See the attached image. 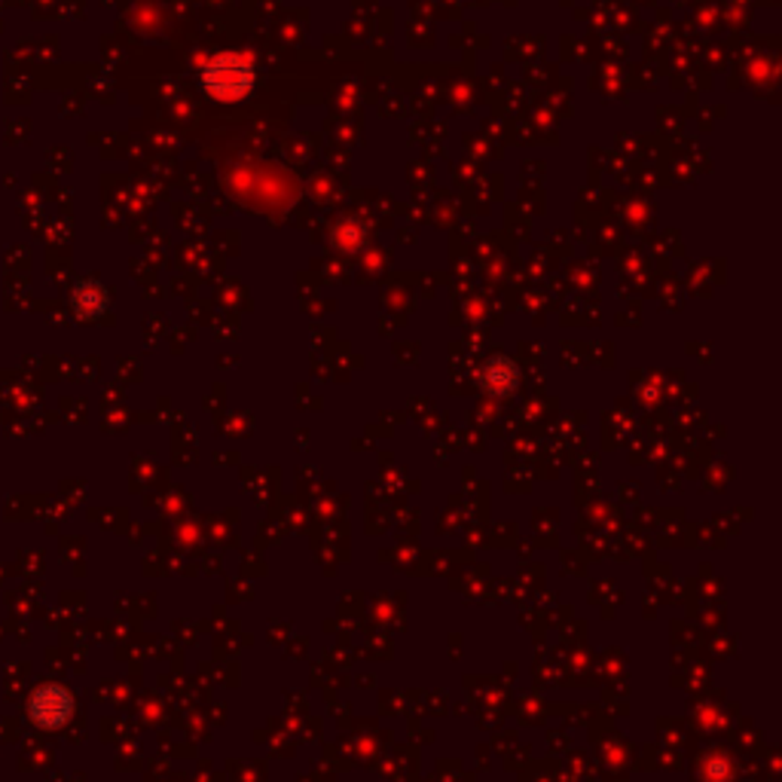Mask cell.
<instances>
[{
  "label": "cell",
  "mask_w": 782,
  "mask_h": 782,
  "mask_svg": "<svg viewBox=\"0 0 782 782\" xmlns=\"http://www.w3.org/2000/svg\"><path fill=\"white\" fill-rule=\"evenodd\" d=\"M205 86L224 101H239L251 93L254 67L242 55H221L205 67Z\"/></svg>",
  "instance_id": "1"
},
{
  "label": "cell",
  "mask_w": 782,
  "mask_h": 782,
  "mask_svg": "<svg viewBox=\"0 0 782 782\" xmlns=\"http://www.w3.org/2000/svg\"><path fill=\"white\" fill-rule=\"evenodd\" d=\"M74 709H77V703H74V694H71V690L62 688V685H41V688L28 697L25 713L31 725L53 730L67 725L71 716H74Z\"/></svg>",
  "instance_id": "2"
}]
</instances>
